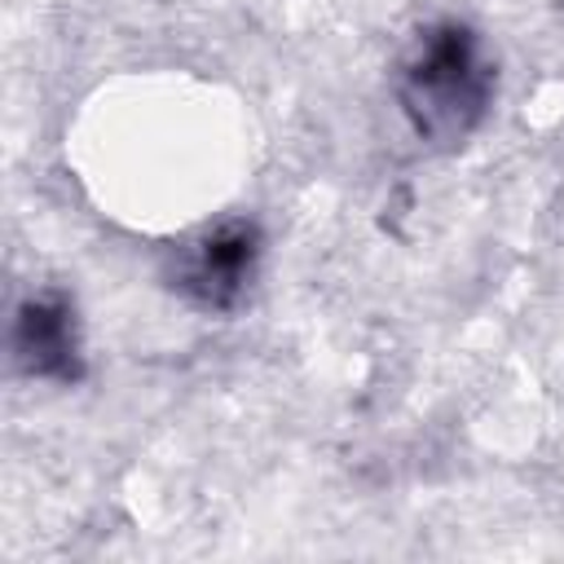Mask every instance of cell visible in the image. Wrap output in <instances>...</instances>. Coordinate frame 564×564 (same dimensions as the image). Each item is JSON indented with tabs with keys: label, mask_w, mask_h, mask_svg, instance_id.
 I'll list each match as a JSON object with an SVG mask.
<instances>
[{
	"label": "cell",
	"mask_w": 564,
	"mask_h": 564,
	"mask_svg": "<svg viewBox=\"0 0 564 564\" xmlns=\"http://www.w3.org/2000/svg\"><path fill=\"white\" fill-rule=\"evenodd\" d=\"M9 352L18 375L40 383H79L84 379V335H79V308L66 286H40L31 291L9 330Z\"/></svg>",
	"instance_id": "cell-3"
},
{
	"label": "cell",
	"mask_w": 564,
	"mask_h": 564,
	"mask_svg": "<svg viewBox=\"0 0 564 564\" xmlns=\"http://www.w3.org/2000/svg\"><path fill=\"white\" fill-rule=\"evenodd\" d=\"M392 93L410 132L427 150H458L476 137L494 106L498 66L471 22L441 18L423 26L397 62Z\"/></svg>",
	"instance_id": "cell-1"
},
{
	"label": "cell",
	"mask_w": 564,
	"mask_h": 564,
	"mask_svg": "<svg viewBox=\"0 0 564 564\" xmlns=\"http://www.w3.org/2000/svg\"><path fill=\"white\" fill-rule=\"evenodd\" d=\"M264 234L251 216H229L167 247L163 282L198 313H234L256 286Z\"/></svg>",
	"instance_id": "cell-2"
}]
</instances>
